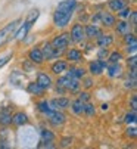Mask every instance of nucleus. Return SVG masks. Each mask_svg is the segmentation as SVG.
<instances>
[{
  "mask_svg": "<svg viewBox=\"0 0 137 149\" xmlns=\"http://www.w3.org/2000/svg\"><path fill=\"white\" fill-rule=\"evenodd\" d=\"M77 6V0H62L56 6V10L53 13V24L56 27H65L71 21L72 12Z\"/></svg>",
  "mask_w": 137,
  "mask_h": 149,
  "instance_id": "obj_1",
  "label": "nucleus"
},
{
  "mask_svg": "<svg viewBox=\"0 0 137 149\" xmlns=\"http://www.w3.org/2000/svg\"><path fill=\"white\" fill-rule=\"evenodd\" d=\"M56 84H58L59 87H63V89L71 90V92H77V90L80 89V81H78L77 78L70 77V75L61 77V78L56 81Z\"/></svg>",
  "mask_w": 137,
  "mask_h": 149,
  "instance_id": "obj_2",
  "label": "nucleus"
},
{
  "mask_svg": "<svg viewBox=\"0 0 137 149\" xmlns=\"http://www.w3.org/2000/svg\"><path fill=\"white\" fill-rule=\"evenodd\" d=\"M21 22V19H15V21H12V22H9L8 25H5L2 30H0V45L2 43H5V41L8 40V37H9V34L16 28V25Z\"/></svg>",
  "mask_w": 137,
  "mask_h": 149,
  "instance_id": "obj_3",
  "label": "nucleus"
},
{
  "mask_svg": "<svg viewBox=\"0 0 137 149\" xmlns=\"http://www.w3.org/2000/svg\"><path fill=\"white\" fill-rule=\"evenodd\" d=\"M46 115H47L49 121H50L53 125H61V124H63L65 120H66V117H65L62 112H59V109H50L49 112H46Z\"/></svg>",
  "mask_w": 137,
  "mask_h": 149,
  "instance_id": "obj_4",
  "label": "nucleus"
},
{
  "mask_svg": "<svg viewBox=\"0 0 137 149\" xmlns=\"http://www.w3.org/2000/svg\"><path fill=\"white\" fill-rule=\"evenodd\" d=\"M68 45H70V36L68 34H61V36H56L52 41V46L58 50H62L65 47H68Z\"/></svg>",
  "mask_w": 137,
  "mask_h": 149,
  "instance_id": "obj_5",
  "label": "nucleus"
},
{
  "mask_svg": "<svg viewBox=\"0 0 137 149\" xmlns=\"http://www.w3.org/2000/svg\"><path fill=\"white\" fill-rule=\"evenodd\" d=\"M103 68H106V62L103 59H97V61H91L90 65H88V70L93 75H99L103 72Z\"/></svg>",
  "mask_w": 137,
  "mask_h": 149,
  "instance_id": "obj_6",
  "label": "nucleus"
},
{
  "mask_svg": "<svg viewBox=\"0 0 137 149\" xmlns=\"http://www.w3.org/2000/svg\"><path fill=\"white\" fill-rule=\"evenodd\" d=\"M37 84L40 87H43L44 90H47L52 87V78L44 72H38L37 74Z\"/></svg>",
  "mask_w": 137,
  "mask_h": 149,
  "instance_id": "obj_7",
  "label": "nucleus"
},
{
  "mask_svg": "<svg viewBox=\"0 0 137 149\" xmlns=\"http://www.w3.org/2000/svg\"><path fill=\"white\" fill-rule=\"evenodd\" d=\"M71 37H72V40L75 41V43H78V41H83V38H84V28H83L80 24H75V25L71 28Z\"/></svg>",
  "mask_w": 137,
  "mask_h": 149,
  "instance_id": "obj_8",
  "label": "nucleus"
},
{
  "mask_svg": "<svg viewBox=\"0 0 137 149\" xmlns=\"http://www.w3.org/2000/svg\"><path fill=\"white\" fill-rule=\"evenodd\" d=\"M28 58H30V61L33 63H41L44 61V56L41 53V49H38V47H33L30 50V53H28Z\"/></svg>",
  "mask_w": 137,
  "mask_h": 149,
  "instance_id": "obj_9",
  "label": "nucleus"
},
{
  "mask_svg": "<svg viewBox=\"0 0 137 149\" xmlns=\"http://www.w3.org/2000/svg\"><path fill=\"white\" fill-rule=\"evenodd\" d=\"M59 52H61V50L55 49V47L52 46V43H46V45H44V47L41 49L43 56H44V58H47V59H52V58L58 56V53H59Z\"/></svg>",
  "mask_w": 137,
  "mask_h": 149,
  "instance_id": "obj_10",
  "label": "nucleus"
},
{
  "mask_svg": "<svg viewBox=\"0 0 137 149\" xmlns=\"http://www.w3.org/2000/svg\"><path fill=\"white\" fill-rule=\"evenodd\" d=\"M50 103V108L52 109H62V108H66L70 105V99L66 97H58V99H53L49 102Z\"/></svg>",
  "mask_w": 137,
  "mask_h": 149,
  "instance_id": "obj_11",
  "label": "nucleus"
},
{
  "mask_svg": "<svg viewBox=\"0 0 137 149\" xmlns=\"http://www.w3.org/2000/svg\"><path fill=\"white\" fill-rule=\"evenodd\" d=\"M106 68H108V75H109V77H112V78H115V77H121L122 70H121L120 62H117V63H109V65H108Z\"/></svg>",
  "mask_w": 137,
  "mask_h": 149,
  "instance_id": "obj_12",
  "label": "nucleus"
},
{
  "mask_svg": "<svg viewBox=\"0 0 137 149\" xmlns=\"http://www.w3.org/2000/svg\"><path fill=\"white\" fill-rule=\"evenodd\" d=\"M12 123H13L15 125L21 127V125H24V124L28 123V117H27V114H24V112H16V114L12 117Z\"/></svg>",
  "mask_w": 137,
  "mask_h": 149,
  "instance_id": "obj_13",
  "label": "nucleus"
},
{
  "mask_svg": "<svg viewBox=\"0 0 137 149\" xmlns=\"http://www.w3.org/2000/svg\"><path fill=\"white\" fill-rule=\"evenodd\" d=\"M31 27H33V24L30 22V21H25V22L21 25V28L18 30L16 36H15V37H16V40H22V38H24V37L27 36V33L30 31V28H31Z\"/></svg>",
  "mask_w": 137,
  "mask_h": 149,
  "instance_id": "obj_14",
  "label": "nucleus"
},
{
  "mask_svg": "<svg viewBox=\"0 0 137 149\" xmlns=\"http://www.w3.org/2000/svg\"><path fill=\"white\" fill-rule=\"evenodd\" d=\"M99 19L102 21V24H103V25H106V27H112V25H115V18H113L111 13L102 12V13H99Z\"/></svg>",
  "mask_w": 137,
  "mask_h": 149,
  "instance_id": "obj_15",
  "label": "nucleus"
},
{
  "mask_svg": "<svg viewBox=\"0 0 137 149\" xmlns=\"http://www.w3.org/2000/svg\"><path fill=\"white\" fill-rule=\"evenodd\" d=\"M125 6H127L125 0H109V8H111L113 12H120V10L124 9Z\"/></svg>",
  "mask_w": 137,
  "mask_h": 149,
  "instance_id": "obj_16",
  "label": "nucleus"
},
{
  "mask_svg": "<svg viewBox=\"0 0 137 149\" xmlns=\"http://www.w3.org/2000/svg\"><path fill=\"white\" fill-rule=\"evenodd\" d=\"M112 41H113V38H112L111 34H108V36L99 34V37H97V45H99L100 47H108Z\"/></svg>",
  "mask_w": 137,
  "mask_h": 149,
  "instance_id": "obj_17",
  "label": "nucleus"
},
{
  "mask_svg": "<svg viewBox=\"0 0 137 149\" xmlns=\"http://www.w3.org/2000/svg\"><path fill=\"white\" fill-rule=\"evenodd\" d=\"M68 75H70V77H72V78H77V80H80V78H83V77L86 75V71H84V68L71 67V68H70V72H68Z\"/></svg>",
  "mask_w": 137,
  "mask_h": 149,
  "instance_id": "obj_18",
  "label": "nucleus"
},
{
  "mask_svg": "<svg viewBox=\"0 0 137 149\" xmlns=\"http://www.w3.org/2000/svg\"><path fill=\"white\" fill-rule=\"evenodd\" d=\"M66 68H68V63H66L65 61H58V62H55L53 65H52V72L61 74V72H63Z\"/></svg>",
  "mask_w": 137,
  "mask_h": 149,
  "instance_id": "obj_19",
  "label": "nucleus"
},
{
  "mask_svg": "<svg viewBox=\"0 0 137 149\" xmlns=\"http://www.w3.org/2000/svg\"><path fill=\"white\" fill-rule=\"evenodd\" d=\"M84 34L88 37V38H95L100 34V30L96 27V25H87L86 30H84Z\"/></svg>",
  "mask_w": 137,
  "mask_h": 149,
  "instance_id": "obj_20",
  "label": "nucleus"
},
{
  "mask_svg": "<svg viewBox=\"0 0 137 149\" xmlns=\"http://www.w3.org/2000/svg\"><path fill=\"white\" fill-rule=\"evenodd\" d=\"M81 52L78 50V49H71V50H68V53H66V58H68V61H74V62H80L81 61Z\"/></svg>",
  "mask_w": 137,
  "mask_h": 149,
  "instance_id": "obj_21",
  "label": "nucleus"
},
{
  "mask_svg": "<svg viewBox=\"0 0 137 149\" xmlns=\"http://www.w3.org/2000/svg\"><path fill=\"white\" fill-rule=\"evenodd\" d=\"M27 90H28L30 93H33V95H37V96L43 95V92H44V89L38 86L37 81H35V83H30V84H28V87H27Z\"/></svg>",
  "mask_w": 137,
  "mask_h": 149,
  "instance_id": "obj_22",
  "label": "nucleus"
},
{
  "mask_svg": "<svg viewBox=\"0 0 137 149\" xmlns=\"http://www.w3.org/2000/svg\"><path fill=\"white\" fill-rule=\"evenodd\" d=\"M71 106H72L74 114H83V112H84V102L80 100V99L74 100V102L71 103Z\"/></svg>",
  "mask_w": 137,
  "mask_h": 149,
  "instance_id": "obj_23",
  "label": "nucleus"
},
{
  "mask_svg": "<svg viewBox=\"0 0 137 149\" xmlns=\"http://www.w3.org/2000/svg\"><path fill=\"white\" fill-rule=\"evenodd\" d=\"M10 123H12V115H10V112L8 109L0 112V124L6 125V124H10Z\"/></svg>",
  "mask_w": 137,
  "mask_h": 149,
  "instance_id": "obj_24",
  "label": "nucleus"
},
{
  "mask_svg": "<svg viewBox=\"0 0 137 149\" xmlns=\"http://www.w3.org/2000/svg\"><path fill=\"white\" fill-rule=\"evenodd\" d=\"M53 139H55V134L50 130H46V129L41 130V142H53Z\"/></svg>",
  "mask_w": 137,
  "mask_h": 149,
  "instance_id": "obj_25",
  "label": "nucleus"
},
{
  "mask_svg": "<svg viewBox=\"0 0 137 149\" xmlns=\"http://www.w3.org/2000/svg\"><path fill=\"white\" fill-rule=\"evenodd\" d=\"M37 108H38V111L43 112V114L49 112V111L52 109V108H50V103H49L47 100H40V102L37 103Z\"/></svg>",
  "mask_w": 137,
  "mask_h": 149,
  "instance_id": "obj_26",
  "label": "nucleus"
},
{
  "mask_svg": "<svg viewBox=\"0 0 137 149\" xmlns=\"http://www.w3.org/2000/svg\"><path fill=\"white\" fill-rule=\"evenodd\" d=\"M117 31L121 33V34H127L130 31V24H127L125 21H121V22H118V25H117Z\"/></svg>",
  "mask_w": 137,
  "mask_h": 149,
  "instance_id": "obj_27",
  "label": "nucleus"
},
{
  "mask_svg": "<svg viewBox=\"0 0 137 149\" xmlns=\"http://www.w3.org/2000/svg\"><path fill=\"white\" fill-rule=\"evenodd\" d=\"M108 56H109L108 61H109L111 63H117V62H120V61L122 59V55H121L120 52H112V53L108 55Z\"/></svg>",
  "mask_w": 137,
  "mask_h": 149,
  "instance_id": "obj_28",
  "label": "nucleus"
},
{
  "mask_svg": "<svg viewBox=\"0 0 137 149\" xmlns=\"http://www.w3.org/2000/svg\"><path fill=\"white\" fill-rule=\"evenodd\" d=\"M136 120H137V117H136V111H131V112H128L127 115H125V123L127 124H133V123H136Z\"/></svg>",
  "mask_w": 137,
  "mask_h": 149,
  "instance_id": "obj_29",
  "label": "nucleus"
},
{
  "mask_svg": "<svg viewBox=\"0 0 137 149\" xmlns=\"http://www.w3.org/2000/svg\"><path fill=\"white\" fill-rule=\"evenodd\" d=\"M10 59H12V53H8V55H5V56L0 58V68H3V67L6 65V63H8Z\"/></svg>",
  "mask_w": 137,
  "mask_h": 149,
  "instance_id": "obj_30",
  "label": "nucleus"
},
{
  "mask_svg": "<svg viewBox=\"0 0 137 149\" xmlns=\"http://www.w3.org/2000/svg\"><path fill=\"white\" fill-rule=\"evenodd\" d=\"M118 15H120V18H122V19H125V18H130V15H131V10L125 6L124 9H121L120 12H118Z\"/></svg>",
  "mask_w": 137,
  "mask_h": 149,
  "instance_id": "obj_31",
  "label": "nucleus"
},
{
  "mask_svg": "<svg viewBox=\"0 0 137 149\" xmlns=\"http://www.w3.org/2000/svg\"><path fill=\"white\" fill-rule=\"evenodd\" d=\"M84 112L87 114V115H95V106L91 105V103H84Z\"/></svg>",
  "mask_w": 137,
  "mask_h": 149,
  "instance_id": "obj_32",
  "label": "nucleus"
},
{
  "mask_svg": "<svg viewBox=\"0 0 137 149\" xmlns=\"http://www.w3.org/2000/svg\"><path fill=\"white\" fill-rule=\"evenodd\" d=\"M125 43H127V45L137 43V41H136V37H134V34H130V33H127V34H125Z\"/></svg>",
  "mask_w": 137,
  "mask_h": 149,
  "instance_id": "obj_33",
  "label": "nucleus"
},
{
  "mask_svg": "<svg viewBox=\"0 0 137 149\" xmlns=\"http://www.w3.org/2000/svg\"><path fill=\"white\" fill-rule=\"evenodd\" d=\"M136 134H137L136 127H128V129H127V136L128 137H136Z\"/></svg>",
  "mask_w": 137,
  "mask_h": 149,
  "instance_id": "obj_34",
  "label": "nucleus"
},
{
  "mask_svg": "<svg viewBox=\"0 0 137 149\" xmlns=\"http://www.w3.org/2000/svg\"><path fill=\"white\" fill-rule=\"evenodd\" d=\"M108 55H109V52H108L106 47H102V49L99 50V59H103V58H106Z\"/></svg>",
  "mask_w": 137,
  "mask_h": 149,
  "instance_id": "obj_35",
  "label": "nucleus"
},
{
  "mask_svg": "<svg viewBox=\"0 0 137 149\" xmlns=\"http://www.w3.org/2000/svg\"><path fill=\"white\" fill-rule=\"evenodd\" d=\"M80 100L88 102V100H90V95H88L87 92H81V93H80Z\"/></svg>",
  "mask_w": 137,
  "mask_h": 149,
  "instance_id": "obj_36",
  "label": "nucleus"
},
{
  "mask_svg": "<svg viewBox=\"0 0 137 149\" xmlns=\"http://www.w3.org/2000/svg\"><path fill=\"white\" fill-rule=\"evenodd\" d=\"M136 49H137V43H131V45H127V50L128 53H136Z\"/></svg>",
  "mask_w": 137,
  "mask_h": 149,
  "instance_id": "obj_37",
  "label": "nucleus"
},
{
  "mask_svg": "<svg viewBox=\"0 0 137 149\" xmlns=\"http://www.w3.org/2000/svg\"><path fill=\"white\" fill-rule=\"evenodd\" d=\"M131 109H133V111L137 109V96H136V95L131 97Z\"/></svg>",
  "mask_w": 137,
  "mask_h": 149,
  "instance_id": "obj_38",
  "label": "nucleus"
},
{
  "mask_svg": "<svg viewBox=\"0 0 137 149\" xmlns=\"http://www.w3.org/2000/svg\"><path fill=\"white\" fill-rule=\"evenodd\" d=\"M131 25H136L137 24V13L136 12H131Z\"/></svg>",
  "mask_w": 137,
  "mask_h": 149,
  "instance_id": "obj_39",
  "label": "nucleus"
},
{
  "mask_svg": "<svg viewBox=\"0 0 137 149\" xmlns=\"http://www.w3.org/2000/svg\"><path fill=\"white\" fill-rule=\"evenodd\" d=\"M136 61H137L136 55H134V56H131V58H128V65H131V67H136Z\"/></svg>",
  "mask_w": 137,
  "mask_h": 149,
  "instance_id": "obj_40",
  "label": "nucleus"
},
{
  "mask_svg": "<svg viewBox=\"0 0 137 149\" xmlns=\"http://www.w3.org/2000/svg\"><path fill=\"white\" fill-rule=\"evenodd\" d=\"M91 84H93V83H91V80L88 78V80H86V81H84V87H87V89H88V87H91Z\"/></svg>",
  "mask_w": 137,
  "mask_h": 149,
  "instance_id": "obj_41",
  "label": "nucleus"
},
{
  "mask_svg": "<svg viewBox=\"0 0 137 149\" xmlns=\"http://www.w3.org/2000/svg\"><path fill=\"white\" fill-rule=\"evenodd\" d=\"M70 142H71V139H63L62 140V146H70Z\"/></svg>",
  "mask_w": 137,
  "mask_h": 149,
  "instance_id": "obj_42",
  "label": "nucleus"
}]
</instances>
